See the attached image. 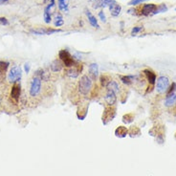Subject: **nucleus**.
<instances>
[{
    "label": "nucleus",
    "mask_w": 176,
    "mask_h": 176,
    "mask_svg": "<svg viewBox=\"0 0 176 176\" xmlns=\"http://www.w3.org/2000/svg\"><path fill=\"white\" fill-rule=\"evenodd\" d=\"M164 104L167 107H172V106L176 105V94H172L170 96L165 97Z\"/></svg>",
    "instance_id": "17"
},
{
    "label": "nucleus",
    "mask_w": 176,
    "mask_h": 176,
    "mask_svg": "<svg viewBox=\"0 0 176 176\" xmlns=\"http://www.w3.org/2000/svg\"><path fill=\"white\" fill-rule=\"evenodd\" d=\"M176 90V83L175 82H172V84L170 85V87H168V91H167V96H170L172 94H174V92ZM165 96V97H167Z\"/></svg>",
    "instance_id": "27"
},
{
    "label": "nucleus",
    "mask_w": 176,
    "mask_h": 176,
    "mask_svg": "<svg viewBox=\"0 0 176 176\" xmlns=\"http://www.w3.org/2000/svg\"><path fill=\"white\" fill-rule=\"evenodd\" d=\"M58 57L60 60L62 61V63L64 64V66L66 68L74 66L76 63V61L74 60V57L71 56V54L69 53L67 50H60V53H58Z\"/></svg>",
    "instance_id": "4"
},
{
    "label": "nucleus",
    "mask_w": 176,
    "mask_h": 176,
    "mask_svg": "<svg viewBox=\"0 0 176 176\" xmlns=\"http://www.w3.org/2000/svg\"><path fill=\"white\" fill-rule=\"evenodd\" d=\"M127 133H128V130L126 126H119L115 130V134L118 137H125L127 135Z\"/></svg>",
    "instance_id": "21"
},
{
    "label": "nucleus",
    "mask_w": 176,
    "mask_h": 176,
    "mask_svg": "<svg viewBox=\"0 0 176 176\" xmlns=\"http://www.w3.org/2000/svg\"><path fill=\"white\" fill-rule=\"evenodd\" d=\"M20 93H21V88H20V85L18 83H13L12 86V90H11V98L15 102H17L19 100Z\"/></svg>",
    "instance_id": "11"
},
{
    "label": "nucleus",
    "mask_w": 176,
    "mask_h": 176,
    "mask_svg": "<svg viewBox=\"0 0 176 176\" xmlns=\"http://www.w3.org/2000/svg\"><path fill=\"white\" fill-rule=\"evenodd\" d=\"M24 68H25L26 73H29V72H30V64L29 63H26L25 65H24Z\"/></svg>",
    "instance_id": "33"
},
{
    "label": "nucleus",
    "mask_w": 176,
    "mask_h": 176,
    "mask_svg": "<svg viewBox=\"0 0 176 176\" xmlns=\"http://www.w3.org/2000/svg\"><path fill=\"white\" fill-rule=\"evenodd\" d=\"M110 81H111V78L106 74L102 75L101 78H100V81H101V84H102V87H106V85H107V83Z\"/></svg>",
    "instance_id": "23"
},
{
    "label": "nucleus",
    "mask_w": 176,
    "mask_h": 176,
    "mask_svg": "<svg viewBox=\"0 0 176 176\" xmlns=\"http://www.w3.org/2000/svg\"><path fill=\"white\" fill-rule=\"evenodd\" d=\"M167 11H168V7L165 6V4H161V5H159V6H157V9L155 10L154 15H156V13H159L167 12Z\"/></svg>",
    "instance_id": "26"
},
{
    "label": "nucleus",
    "mask_w": 176,
    "mask_h": 176,
    "mask_svg": "<svg viewBox=\"0 0 176 176\" xmlns=\"http://www.w3.org/2000/svg\"><path fill=\"white\" fill-rule=\"evenodd\" d=\"M142 30H143V26H137V27H134V28L132 29V31H131V33H132L133 34H135L140 33Z\"/></svg>",
    "instance_id": "31"
},
{
    "label": "nucleus",
    "mask_w": 176,
    "mask_h": 176,
    "mask_svg": "<svg viewBox=\"0 0 176 176\" xmlns=\"http://www.w3.org/2000/svg\"><path fill=\"white\" fill-rule=\"evenodd\" d=\"M0 24H1V25H8L9 22L5 17H1V18H0Z\"/></svg>",
    "instance_id": "32"
},
{
    "label": "nucleus",
    "mask_w": 176,
    "mask_h": 176,
    "mask_svg": "<svg viewBox=\"0 0 176 176\" xmlns=\"http://www.w3.org/2000/svg\"><path fill=\"white\" fill-rule=\"evenodd\" d=\"M21 78V68L19 66H13L11 68L8 75V81L11 83H16Z\"/></svg>",
    "instance_id": "5"
},
{
    "label": "nucleus",
    "mask_w": 176,
    "mask_h": 176,
    "mask_svg": "<svg viewBox=\"0 0 176 176\" xmlns=\"http://www.w3.org/2000/svg\"><path fill=\"white\" fill-rule=\"evenodd\" d=\"M148 0H130L128 2V5L129 6H136V5H139V4H142L144 2H147Z\"/></svg>",
    "instance_id": "29"
},
{
    "label": "nucleus",
    "mask_w": 176,
    "mask_h": 176,
    "mask_svg": "<svg viewBox=\"0 0 176 176\" xmlns=\"http://www.w3.org/2000/svg\"><path fill=\"white\" fill-rule=\"evenodd\" d=\"M55 3H56V1H55V0H51L49 6L51 7V8H53V7H55Z\"/></svg>",
    "instance_id": "34"
},
{
    "label": "nucleus",
    "mask_w": 176,
    "mask_h": 176,
    "mask_svg": "<svg viewBox=\"0 0 176 176\" xmlns=\"http://www.w3.org/2000/svg\"><path fill=\"white\" fill-rule=\"evenodd\" d=\"M170 85V79L165 76H161L156 81V91L159 94H164L168 91V87Z\"/></svg>",
    "instance_id": "3"
},
{
    "label": "nucleus",
    "mask_w": 176,
    "mask_h": 176,
    "mask_svg": "<svg viewBox=\"0 0 176 176\" xmlns=\"http://www.w3.org/2000/svg\"><path fill=\"white\" fill-rule=\"evenodd\" d=\"M64 64L60 60H55L53 62L50 64V69L53 73H58L63 69Z\"/></svg>",
    "instance_id": "13"
},
{
    "label": "nucleus",
    "mask_w": 176,
    "mask_h": 176,
    "mask_svg": "<svg viewBox=\"0 0 176 176\" xmlns=\"http://www.w3.org/2000/svg\"><path fill=\"white\" fill-rule=\"evenodd\" d=\"M143 73L146 76V79L148 82V84L153 86L155 84V82H156V74H155L152 70H150V69H144Z\"/></svg>",
    "instance_id": "10"
},
{
    "label": "nucleus",
    "mask_w": 176,
    "mask_h": 176,
    "mask_svg": "<svg viewBox=\"0 0 176 176\" xmlns=\"http://www.w3.org/2000/svg\"><path fill=\"white\" fill-rule=\"evenodd\" d=\"M50 10H51V7L48 5L45 7V9H44V21L46 23H50L51 22V13H50Z\"/></svg>",
    "instance_id": "22"
},
{
    "label": "nucleus",
    "mask_w": 176,
    "mask_h": 176,
    "mask_svg": "<svg viewBox=\"0 0 176 176\" xmlns=\"http://www.w3.org/2000/svg\"><path fill=\"white\" fill-rule=\"evenodd\" d=\"M5 1H6V0H5ZM0 2H4V0H0Z\"/></svg>",
    "instance_id": "35"
},
{
    "label": "nucleus",
    "mask_w": 176,
    "mask_h": 176,
    "mask_svg": "<svg viewBox=\"0 0 176 176\" xmlns=\"http://www.w3.org/2000/svg\"><path fill=\"white\" fill-rule=\"evenodd\" d=\"M134 119V116L132 115V114H126V115H125L123 117V121L126 123H129L133 121Z\"/></svg>",
    "instance_id": "28"
},
{
    "label": "nucleus",
    "mask_w": 176,
    "mask_h": 176,
    "mask_svg": "<svg viewBox=\"0 0 176 176\" xmlns=\"http://www.w3.org/2000/svg\"><path fill=\"white\" fill-rule=\"evenodd\" d=\"M90 1H92V0H90Z\"/></svg>",
    "instance_id": "37"
},
{
    "label": "nucleus",
    "mask_w": 176,
    "mask_h": 176,
    "mask_svg": "<svg viewBox=\"0 0 176 176\" xmlns=\"http://www.w3.org/2000/svg\"><path fill=\"white\" fill-rule=\"evenodd\" d=\"M104 102L108 106H113L117 102V94L111 90L106 89L104 95Z\"/></svg>",
    "instance_id": "7"
},
{
    "label": "nucleus",
    "mask_w": 176,
    "mask_h": 176,
    "mask_svg": "<svg viewBox=\"0 0 176 176\" xmlns=\"http://www.w3.org/2000/svg\"><path fill=\"white\" fill-rule=\"evenodd\" d=\"M156 9H157V6L155 4H144L142 8V13L144 15H154V12Z\"/></svg>",
    "instance_id": "14"
},
{
    "label": "nucleus",
    "mask_w": 176,
    "mask_h": 176,
    "mask_svg": "<svg viewBox=\"0 0 176 176\" xmlns=\"http://www.w3.org/2000/svg\"><path fill=\"white\" fill-rule=\"evenodd\" d=\"M85 13H86V15H87L88 21H89V23H90V25L92 27H94V28H96V29H100V25H99V23H98V19L96 18V16L93 15L92 13H91V12L88 11V10H86Z\"/></svg>",
    "instance_id": "15"
},
{
    "label": "nucleus",
    "mask_w": 176,
    "mask_h": 176,
    "mask_svg": "<svg viewBox=\"0 0 176 176\" xmlns=\"http://www.w3.org/2000/svg\"><path fill=\"white\" fill-rule=\"evenodd\" d=\"M81 68L80 66V64H75L74 66L66 68V75L71 79H76L79 77V75L81 73Z\"/></svg>",
    "instance_id": "9"
},
{
    "label": "nucleus",
    "mask_w": 176,
    "mask_h": 176,
    "mask_svg": "<svg viewBox=\"0 0 176 176\" xmlns=\"http://www.w3.org/2000/svg\"><path fill=\"white\" fill-rule=\"evenodd\" d=\"M78 91L83 97H88L93 91V80L88 75L81 76L78 82Z\"/></svg>",
    "instance_id": "2"
},
{
    "label": "nucleus",
    "mask_w": 176,
    "mask_h": 176,
    "mask_svg": "<svg viewBox=\"0 0 176 176\" xmlns=\"http://www.w3.org/2000/svg\"><path fill=\"white\" fill-rule=\"evenodd\" d=\"M108 8H109V11L111 15L114 17H117L120 15L121 12H122V7L121 5H119V3H117L116 1H113L111 0L108 5Z\"/></svg>",
    "instance_id": "8"
},
{
    "label": "nucleus",
    "mask_w": 176,
    "mask_h": 176,
    "mask_svg": "<svg viewBox=\"0 0 176 176\" xmlns=\"http://www.w3.org/2000/svg\"><path fill=\"white\" fill-rule=\"evenodd\" d=\"M33 34H51L54 33H57V30H53V29H36L31 31Z\"/></svg>",
    "instance_id": "18"
},
{
    "label": "nucleus",
    "mask_w": 176,
    "mask_h": 176,
    "mask_svg": "<svg viewBox=\"0 0 176 176\" xmlns=\"http://www.w3.org/2000/svg\"><path fill=\"white\" fill-rule=\"evenodd\" d=\"M54 24L56 27H60L62 26L64 24V20L62 18V16L61 15H57L56 17H55V21H54Z\"/></svg>",
    "instance_id": "25"
},
{
    "label": "nucleus",
    "mask_w": 176,
    "mask_h": 176,
    "mask_svg": "<svg viewBox=\"0 0 176 176\" xmlns=\"http://www.w3.org/2000/svg\"><path fill=\"white\" fill-rule=\"evenodd\" d=\"M99 17L100 19L102 20V22H106V16H105V13L103 11H100L99 12Z\"/></svg>",
    "instance_id": "30"
},
{
    "label": "nucleus",
    "mask_w": 176,
    "mask_h": 176,
    "mask_svg": "<svg viewBox=\"0 0 176 176\" xmlns=\"http://www.w3.org/2000/svg\"><path fill=\"white\" fill-rule=\"evenodd\" d=\"M175 11H176V8H175Z\"/></svg>",
    "instance_id": "36"
},
{
    "label": "nucleus",
    "mask_w": 176,
    "mask_h": 176,
    "mask_svg": "<svg viewBox=\"0 0 176 176\" xmlns=\"http://www.w3.org/2000/svg\"><path fill=\"white\" fill-rule=\"evenodd\" d=\"M9 66V62H6V61H0V76H4L7 69Z\"/></svg>",
    "instance_id": "24"
},
{
    "label": "nucleus",
    "mask_w": 176,
    "mask_h": 176,
    "mask_svg": "<svg viewBox=\"0 0 176 176\" xmlns=\"http://www.w3.org/2000/svg\"><path fill=\"white\" fill-rule=\"evenodd\" d=\"M69 0H58V9L63 13H68Z\"/></svg>",
    "instance_id": "20"
},
{
    "label": "nucleus",
    "mask_w": 176,
    "mask_h": 176,
    "mask_svg": "<svg viewBox=\"0 0 176 176\" xmlns=\"http://www.w3.org/2000/svg\"><path fill=\"white\" fill-rule=\"evenodd\" d=\"M119 78L121 81L127 86L132 84V82H134V79H135V77H133V76H119Z\"/></svg>",
    "instance_id": "19"
},
{
    "label": "nucleus",
    "mask_w": 176,
    "mask_h": 176,
    "mask_svg": "<svg viewBox=\"0 0 176 176\" xmlns=\"http://www.w3.org/2000/svg\"><path fill=\"white\" fill-rule=\"evenodd\" d=\"M42 81L43 80L39 75H34L29 83V96L32 100L39 98L42 92Z\"/></svg>",
    "instance_id": "1"
},
{
    "label": "nucleus",
    "mask_w": 176,
    "mask_h": 176,
    "mask_svg": "<svg viewBox=\"0 0 176 176\" xmlns=\"http://www.w3.org/2000/svg\"><path fill=\"white\" fill-rule=\"evenodd\" d=\"M106 89L113 91L114 93H116L117 95L120 93V85H119L118 82H117L116 81H114V80H111L108 82L107 85H106Z\"/></svg>",
    "instance_id": "16"
},
{
    "label": "nucleus",
    "mask_w": 176,
    "mask_h": 176,
    "mask_svg": "<svg viewBox=\"0 0 176 176\" xmlns=\"http://www.w3.org/2000/svg\"><path fill=\"white\" fill-rule=\"evenodd\" d=\"M88 72H89V77L92 80H96L99 76V66L97 63H90L88 66Z\"/></svg>",
    "instance_id": "12"
},
{
    "label": "nucleus",
    "mask_w": 176,
    "mask_h": 176,
    "mask_svg": "<svg viewBox=\"0 0 176 176\" xmlns=\"http://www.w3.org/2000/svg\"><path fill=\"white\" fill-rule=\"evenodd\" d=\"M116 115V109L113 107V106H108L107 108H105V110L103 111L102 114V122L104 123H107L110 121H112L113 118Z\"/></svg>",
    "instance_id": "6"
}]
</instances>
